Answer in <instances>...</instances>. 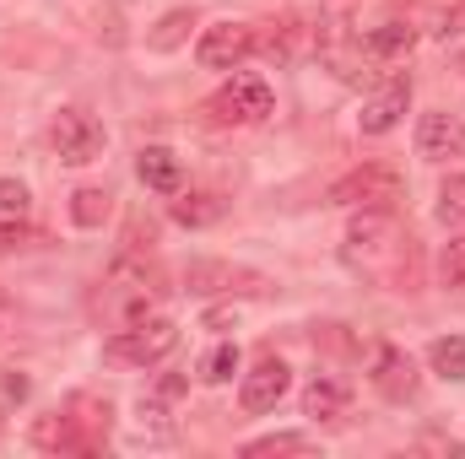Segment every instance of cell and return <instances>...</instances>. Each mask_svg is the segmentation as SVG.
Returning a JSON list of instances; mask_svg holds the SVG:
<instances>
[{"label": "cell", "mask_w": 465, "mask_h": 459, "mask_svg": "<svg viewBox=\"0 0 465 459\" xmlns=\"http://www.w3.org/2000/svg\"><path fill=\"white\" fill-rule=\"evenodd\" d=\"M173 346H179V325H173L168 314H141V319L119 325L114 336H109V356L124 362V367H152V362H163Z\"/></svg>", "instance_id": "cell-1"}, {"label": "cell", "mask_w": 465, "mask_h": 459, "mask_svg": "<svg viewBox=\"0 0 465 459\" xmlns=\"http://www.w3.org/2000/svg\"><path fill=\"white\" fill-rule=\"evenodd\" d=\"M395 200H401V173L384 162H362L331 184V206H351V211H395Z\"/></svg>", "instance_id": "cell-2"}, {"label": "cell", "mask_w": 465, "mask_h": 459, "mask_svg": "<svg viewBox=\"0 0 465 459\" xmlns=\"http://www.w3.org/2000/svg\"><path fill=\"white\" fill-rule=\"evenodd\" d=\"M109 292H114V314L119 325L141 319V314H157V298H163V276L141 259H114L109 270Z\"/></svg>", "instance_id": "cell-3"}, {"label": "cell", "mask_w": 465, "mask_h": 459, "mask_svg": "<svg viewBox=\"0 0 465 459\" xmlns=\"http://www.w3.org/2000/svg\"><path fill=\"white\" fill-rule=\"evenodd\" d=\"M49 141H54V151H60V162H71V168H87V162H98L104 157V124L87 114V109H60L54 124H49Z\"/></svg>", "instance_id": "cell-4"}, {"label": "cell", "mask_w": 465, "mask_h": 459, "mask_svg": "<svg viewBox=\"0 0 465 459\" xmlns=\"http://www.w3.org/2000/svg\"><path fill=\"white\" fill-rule=\"evenodd\" d=\"M271 82L265 76H232L228 87L206 103V114L217 119V124H260V119H271Z\"/></svg>", "instance_id": "cell-5"}, {"label": "cell", "mask_w": 465, "mask_h": 459, "mask_svg": "<svg viewBox=\"0 0 465 459\" xmlns=\"http://www.w3.org/2000/svg\"><path fill=\"white\" fill-rule=\"evenodd\" d=\"M395 238H401L395 211H357L347 228V259L362 270H379L384 254H395Z\"/></svg>", "instance_id": "cell-6"}, {"label": "cell", "mask_w": 465, "mask_h": 459, "mask_svg": "<svg viewBox=\"0 0 465 459\" xmlns=\"http://www.w3.org/2000/svg\"><path fill=\"white\" fill-rule=\"evenodd\" d=\"M254 54V22H212L195 44L201 71H238Z\"/></svg>", "instance_id": "cell-7"}, {"label": "cell", "mask_w": 465, "mask_h": 459, "mask_svg": "<svg viewBox=\"0 0 465 459\" xmlns=\"http://www.w3.org/2000/svg\"><path fill=\"white\" fill-rule=\"evenodd\" d=\"M292 389V367L282 362V356H260L243 378H238V405L249 411V416H265V411H276V400Z\"/></svg>", "instance_id": "cell-8"}, {"label": "cell", "mask_w": 465, "mask_h": 459, "mask_svg": "<svg viewBox=\"0 0 465 459\" xmlns=\"http://www.w3.org/2000/svg\"><path fill=\"white\" fill-rule=\"evenodd\" d=\"M184 292H195V298H217V292H265V276L238 270V265H223V259H190V265H184Z\"/></svg>", "instance_id": "cell-9"}, {"label": "cell", "mask_w": 465, "mask_h": 459, "mask_svg": "<svg viewBox=\"0 0 465 459\" xmlns=\"http://www.w3.org/2000/svg\"><path fill=\"white\" fill-rule=\"evenodd\" d=\"M406 109H411V76H390L379 93H368V103L357 114V130L362 135H390Z\"/></svg>", "instance_id": "cell-10"}, {"label": "cell", "mask_w": 465, "mask_h": 459, "mask_svg": "<svg viewBox=\"0 0 465 459\" xmlns=\"http://www.w3.org/2000/svg\"><path fill=\"white\" fill-rule=\"evenodd\" d=\"M27 438H33V449H44V454H87V449H93V444H87V433H82V422L71 416V405L33 416Z\"/></svg>", "instance_id": "cell-11"}, {"label": "cell", "mask_w": 465, "mask_h": 459, "mask_svg": "<svg viewBox=\"0 0 465 459\" xmlns=\"http://www.w3.org/2000/svg\"><path fill=\"white\" fill-rule=\"evenodd\" d=\"M417 151L428 162H460L465 157V119L460 114H422V124H417Z\"/></svg>", "instance_id": "cell-12"}, {"label": "cell", "mask_w": 465, "mask_h": 459, "mask_svg": "<svg viewBox=\"0 0 465 459\" xmlns=\"http://www.w3.org/2000/svg\"><path fill=\"white\" fill-rule=\"evenodd\" d=\"M368 378H373V389H379L384 400H411V395H417V362H411L401 346H379Z\"/></svg>", "instance_id": "cell-13"}, {"label": "cell", "mask_w": 465, "mask_h": 459, "mask_svg": "<svg viewBox=\"0 0 465 459\" xmlns=\"http://www.w3.org/2000/svg\"><path fill=\"white\" fill-rule=\"evenodd\" d=\"M135 173H141V184H146L152 195H179V190H184V168H179V157H173L168 146H141Z\"/></svg>", "instance_id": "cell-14"}, {"label": "cell", "mask_w": 465, "mask_h": 459, "mask_svg": "<svg viewBox=\"0 0 465 459\" xmlns=\"http://www.w3.org/2000/svg\"><path fill=\"white\" fill-rule=\"evenodd\" d=\"M168 211H173V222H179V228H212V222L228 211V200H223L217 190H179Z\"/></svg>", "instance_id": "cell-15"}, {"label": "cell", "mask_w": 465, "mask_h": 459, "mask_svg": "<svg viewBox=\"0 0 465 459\" xmlns=\"http://www.w3.org/2000/svg\"><path fill=\"white\" fill-rule=\"evenodd\" d=\"M417 44V27L406 22V16H384L379 27H368V60H401L406 49Z\"/></svg>", "instance_id": "cell-16"}, {"label": "cell", "mask_w": 465, "mask_h": 459, "mask_svg": "<svg viewBox=\"0 0 465 459\" xmlns=\"http://www.w3.org/2000/svg\"><path fill=\"white\" fill-rule=\"evenodd\" d=\"M351 405V389L341 378H331V373H320L309 389H303V416H320V422H331V416H341Z\"/></svg>", "instance_id": "cell-17"}, {"label": "cell", "mask_w": 465, "mask_h": 459, "mask_svg": "<svg viewBox=\"0 0 465 459\" xmlns=\"http://www.w3.org/2000/svg\"><path fill=\"white\" fill-rule=\"evenodd\" d=\"M65 405H71V416L82 422V433H87V444L98 449V444L109 438V427H114V405H109V400H98V395H71Z\"/></svg>", "instance_id": "cell-18"}, {"label": "cell", "mask_w": 465, "mask_h": 459, "mask_svg": "<svg viewBox=\"0 0 465 459\" xmlns=\"http://www.w3.org/2000/svg\"><path fill=\"white\" fill-rule=\"evenodd\" d=\"M109 211H114V195L98 190V184H87V190L71 195V222H76V228H104Z\"/></svg>", "instance_id": "cell-19"}, {"label": "cell", "mask_w": 465, "mask_h": 459, "mask_svg": "<svg viewBox=\"0 0 465 459\" xmlns=\"http://www.w3.org/2000/svg\"><path fill=\"white\" fill-rule=\"evenodd\" d=\"M190 27H195V11H168L152 33H146V49H157V54H168V49H179L184 38H190Z\"/></svg>", "instance_id": "cell-20"}, {"label": "cell", "mask_w": 465, "mask_h": 459, "mask_svg": "<svg viewBox=\"0 0 465 459\" xmlns=\"http://www.w3.org/2000/svg\"><path fill=\"white\" fill-rule=\"evenodd\" d=\"M33 217V195L22 179H0V228H27Z\"/></svg>", "instance_id": "cell-21"}, {"label": "cell", "mask_w": 465, "mask_h": 459, "mask_svg": "<svg viewBox=\"0 0 465 459\" xmlns=\"http://www.w3.org/2000/svg\"><path fill=\"white\" fill-rule=\"evenodd\" d=\"M428 362H433V373L439 378H465V336H439V341L428 346Z\"/></svg>", "instance_id": "cell-22"}, {"label": "cell", "mask_w": 465, "mask_h": 459, "mask_svg": "<svg viewBox=\"0 0 465 459\" xmlns=\"http://www.w3.org/2000/svg\"><path fill=\"white\" fill-rule=\"evenodd\" d=\"M265 454H309V438L303 433H271V438L243 444V459H265Z\"/></svg>", "instance_id": "cell-23"}, {"label": "cell", "mask_w": 465, "mask_h": 459, "mask_svg": "<svg viewBox=\"0 0 465 459\" xmlns=\"http://www.w3.org/2000/svg\"><path fill=\"white\" fill-rule=\"evenodd\" d=\"M439 222L444 228H465V173H450L439 190Z\"/></svg>", "instance_id": "cell-24"}, {"label": "cell", "mask_w": 465, "mask_h": 459, "mask_svg": "<svg viewBox=\"0 0 465 459\" xmlns=\"http://www.w3.org/2000/svg\"><path fill=\"white\" fill-rule=\"evenodd\" d=\"M232 373H238V346H232V341L212 346V351H206V362H201V378H206V384H228Z\"/></svg>", "instance_id": "cell-25"}, {"label": "cell", "mask_w": 465, "mask_h": 459, "mask_svg": "<svg viewBox=\"0 0 465 459\" xmlns=\"http://www.w3.org/2000/svg\"><path fill=\"white\" fill-rule=\"evenodd\" d=\"M439 276H444L450 292H460L465 298V238H450V243H444V254H439Z\"/></svg>", "instance_id": "cell-26"}, {"label": "cell", "mask_w": 465, "mask_h": 459, "mask_svg": "<svg viewBox=\"0 0 465 459\" xmlns=\"http://www.w3.org/2000/svg\"><path fill=\"white\" fill-rule=\"evenodd\" d=\"M16 238H22V228H0V254H5V249H11Z\"/></svg>", "instance_id": "cell-27"}, {"label": "cell", "mask_w": 465, "mask_h": 459, "mask_svg": "<svg viewBox=\"0 0 465 459\" xmlns=\"http://www.w3.org/2000/svg\"><path fill=\"white\" fill-rule=\"evenodd\" d=\"M0 336H5V308H0Z\"/></svg>", "instance_id": "cell-28"}]
</instances>
